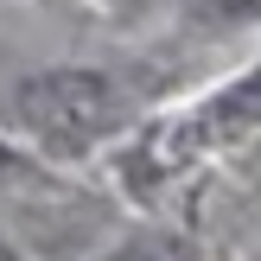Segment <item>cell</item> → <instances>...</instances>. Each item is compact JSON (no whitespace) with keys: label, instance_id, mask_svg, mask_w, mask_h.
<instances>
[{"label":"cell","instance_id":"cell-1","mask_svg":"<svg viewBox=\"0 0 261 261\" xmlns=\"http://www.w3.org/2000/svg\"><path fill=\"white\" fill-rule=\"evenodd\" d=\"M0 127L32 160L64 172V166H83L96 153H109L134 127V102H127L121 76L102 70V64H45V70H25L7 83Z\"/></svg>","mask_w":261,"mask_h":261},{"label":"cell","instance_id":"cell-2","mask_svg":"<svg viewBox=\"0 0 261 261\" xmlns=\"http://www.w3.org/2000/svg\"><path fill=\"white\" fill-rule=\"evenodd\" d=\"M255 134H261V58L242 64L236 76H223L217 89L191 96L185 109L127 127V134L115 140V178H121L134 198H160L166 185H178V178H191L198 166L249 147Z\"/></svg>","mask_w":261,"mask_h":261},{"label":"cell","instance_id":"cell-3","mask_svg":"<svg viewBox=\"0 0 261 261\" xmlns=\"http://www.w3.org/2000/svg\"><path fill=\"white\" fill-rule=\"evenodd\" d=\"M51 178V166L45 160H32V153L19 147V140L0 127V191H19V185H45Z\"/></svg>","mask_w":261,"mask_h":261},{"label":"cell","instance_id":"cell-4","mask_svg":"<svg viewBox=\"0 0 261 261\" xmlns=\"http://www.w3.org/2000/svg\"><path fill=\"white\" fill-rule=\"evenodd\" d=\"M96 13H109V19H140V13H153L160 0H89Z\"/></svg>","mask_w":261,"mask_h":261}]
</instances>
